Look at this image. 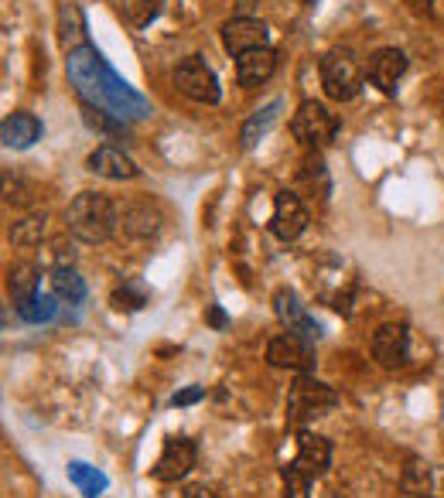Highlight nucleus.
<instances>
[{
	"label": "nucleus",
	"mask_w": 444,
	"mask_h": 498,
	"mask_svg": "<svg viewBox=\"0 0 444 498\" xmlns=\"http://www.w3.org/2000/svg\"><path fill=\"white\" fill-rule=\"evenodd\" d=\"M68 481H72L86 498H99L103 492H107V485H110L103 471L89 468V464H83V461H72V464H68Z\"/></svg>",
	"instance_id": "412c9836"
},
{
	"label": "nucleus",
	"mask_w": 444,
	"mask_h": 498,
	"mask_svg": "<svg viewBox=\"0 0 444 498\" xmlns=\"http://www.w3.org/2000/svg\"><path fill=\"white\" fill-rule=\"evenodd\" d=\"M403 72H407V55L400 48H379L377 55L369 59V66H366L369 83L379 86V92H386V96L397 92V83L403 79Z\"/></svg>",
	"instance_id": "ddd939ff"
},
{
	"label": "nucleus",
	"mask_w": 444,
	"mask_h": 498,
	"mask_svg": "<svg viewBox=\"0 0 444 498\" xmlns=\"http://www.w3.org/2000/svg\"><path fill=\"white\" fill-rule=\"evenodd\" d=\"M195 468V444L188 437H171L164 440V451L155 464V478L157 481H178Z\"/></svg>",
	"instance_id": "f8f14e48"
},
{
	"label": "nucleus",
	"mask_w": 444,
	"mask_h": 498,
	"mask_svg": "<svg viewBox=\"0 0 444 498\" xmlns=\"http://www.w3.org/2000/svg\"><path fill=\"white\" fill-rule=\"evenodd\" d=\"M335 407H338V392L332 386H325V383H318L311 375H301V379H294V386L288 392V423L301 427L308 420L325 416Z\"/></svg>",
	"instance_id": "7ed1b4c3"
},
{
	"label": "nucleus",
	"mask_w": 444,
	"mask_h": 498,
	"mask_svg": "<svg viewBox=\"0 0 444 498\" xmlns=\"http://www.w3.org/2000/svg\"><path fill=\"white\" fill-rule=\"evenodd\" d=\"M7 287H11V294H14V301H31L35 294H38V266L35 263H18L14 270H11V277H7Z\"/></svg>",
	"instance_id": "5701e85b"
},
{
	"label": "nucleus",
	"mask_w": 444,
	"mask_h": 498,
	"mask_svg": "<svg viewBox=\"0 0 444 498\" xmlns=\"http://www.w3.org/2000/svg\"><path fill=\"white\" fill-rule=\"evenodd\" d=\"M301 475H308L311 481L314 478H321L329 471V464H332V444L325 440V437H318V433L311 431H301L297 433V457L290 461Z\"/></svg>",
	"instance_id": "9b49d317"
},
{
	"label": "nucleus",
	"mask_w": 444,
	"mask_h": 498,
	"mask_svg": "<svg viewBox=\"0 0 444 498\" xmlns=\"http://www.w3.org/2000/svg\"><path fill=\"white\" fill-rule=\"evenodd\" d=\"M274 314H277V321L288 328L290 335H301L308 342L321 338V325L305 311V304L297 301V294L290 287H277V294H274Z\"/></svg>",
	"instance_id": "0eeeda50"
},
{
	"label": "nucleus",
	"mask_w": 444,
	"mask_h": 498,
	"mask_svg": "<svg viewBox=\"0 0 444 498\" xmlns=\"http://www.w3.org/2000/svg\"><path fill=\"white\" fill-rule=\"evenodd\" d=\"M321 86L338 103L353 99L355 92H359V86H362V68H359V62H355V55L349 48H335V51H329L321 59Z\"/></svg>",
	"instance_id": "20e7f679"
},
{
	"label": "nucleus",
	"mask_w": 444,
	"mask_h": 498,
	"mask_svg": "<svg viewBox=\"0 0 444 498\" xmlns=\"http://www.w3.org/2000/svg\"><path fill=\"white\" fill-rule=\"evenodd\" d=\"M202 396H205V390H202V386H192V390H185V392H175V396H171V407H192V403H199Z\"/></svg>",
	"instance_id": "c756f323"
},
{
	"label": "nucleus",
	"mask_w": 444,
	"mask_h": 498,
	"mask_svg": "<svg viewBox=\"0 0 444 498\" xmlns=\"http://www.w3.org/2000/svg\"><path fill=\"white\" fill-rule=\"evenodd\" d=\"M44 233V216H31L24 218V222H18V229L11 233V239L18 242V246H35L38 239H42Z\"/></svg>",
	"instance_id": "cd10ccee"
},
{
	"label": "nucleus",
	"mask_w": 444,
	"mask_h": 498,
	"mask_svg": "<svg viewBox=\"0 0 444 498\" xmlns=\"http://www.w3.org/2000/svg\"><path fill=\"white\" fill-rule=\"evenodd\" d=\"M0 137H4V147L24 151L42 137V120L35 113H11L4 120V127H0Z\"/></svg>",
	"instance_id": "a211bd4d"
},
{
	"label": "nucleus",
	"mask_w": 444,
	"mask_h": 498,
	"mask_svg": "<svg viewBox=\"0 0 444 498\" xmlns=\"http://www.w3.org/2000/svg\"><path fill=\"white\" fill-rule=\"evenodd\" d=\"M281 109H284V103H281V99H274L270 107L257 109V113L246 120L243 130H240V144H243L246 151H250V147H257L266 133H270V127H274V123H277V116H281Z\"/></svg>",
	"instance_id": "6ab92c4d"
},
{
	"label": "nucleus",
	"mask_w": 444,
	"mask_h": 498,
	"mask_svg": "<svg viewBox=\"0 0 444 498\" xmlns=\"http://www.w3.org/2000/svg\"><path fill=\"white\" fill-rule=\"evenodd\" d=\"M68 233L83 242H107L116 229V205L99 192H83L72 198L66 212Z\"/></svg>",
	"instance_id": "f03ea898"
},
{
	"label": "nucleus",
	"mask_w": 444,
	"mask_h": 498,
	"mask_svg": "<svg viewBox=\"0 0 444 498\" xmlns=\"http://www.w3.org/2000/svg\"><path fill=\"white\" fill-rule=\"evenodd\" d=\"M55 24H59V42L66 51H75L86 44V18H83V7L75 0H59Z\"/></svg>",
	"instance_id": "f3484780"
},
{
	"label": "nucleus",
	"mask_w": 444,
	"mask_h": 498,
	"mask_svg": "<svg viewBox=\"0 0 444 498\" xmlns=\"http://www.w3.org/2000/svg\"><path fill=\"white\" fill-rule=\"evenodd\" d=\"M403 492L417 498H424L431 492V471H427V464H421V461H410L407 464V471H403Z\"/></svg>",
	"instance_id": "a878e982"
},
{
	"label": "nucleus",
	"mask_w": 444,
	"mask_h": 498,
	"mask_svg": "<svg viewBox=\"0 0 444 498\" xmlns=\"http://www.w3.org/2000/svg\"><path fill=\"white\" fill-rule=\"evenodd\" d=\"M157 225H161V216H157L151 205H131L127 212H123V229L131 233V236H155L157 233Z\"/></svg>",
	"instance_id": "4be33fe9"
},
{
	"label": "nucleus",
	"mask_w": 444,
	"mask_h": 498,
	"mask_svg": "<svg viewBox=\"0 0 444 498\" xmlns=\"http://www.w3.org/2000/svg\"><path fill=\"white\" fill-rule=\"evenodd\" d=\"M266 362L277 368H294V372H311L314 368V345L301 335H277L266 345Z\"/></svg>",
	"instance_id": "6e6552de"
},
{
	"label": "nucleus",
	"mask_w": 444,
	"mask_h": 498,
	"mask_svg": "<svg viewBox=\"0 0 444 498\" xmlns=\"http://www.w3.org/2000/svg\"><path fill=\"white\" fill-rule=\"evenodd\" d=\"M290 130L308 147H325V144H332L335 133H338V120L321 103L305 99L297 107V113H294V120H290Z\"/></svg>",
	"instance_id": "39448f33"
},
{
	"label": "nucleus",
	"mask_w": 444,
	"mask_h": 498,
	"mask_svg": "<svg viewBox=\"0 0 444 498\" xmlns=\"http://www.w3.org/2000/svg\"><path fill=\"white\" fill-rule=\"evenodd\" d=\"M59 297H31V301H21L18 304V314H21V321L28 325H44V321H52L55 318V311H59Z\"/></svg>",
	"instance_id": "b1692460"
},
{
	"label": "nucleus",
	"mask_w": 444,
	"mask_h": 498,
	"mask_svg": "<svg viewBox=\"0 0 444 498\" xmlns=\"http://www.w3.org/2000/svg\"><path fill=\"white\" fill-rule=\"evenodd\" d=\"M52 294L68 307H75V304L86 301V281L72 266H55L52 270Z\"/></svg>",
	"instance_id": "aec40b11"
},
{
	"label": "nucleus",
	"mask_w": 444,
	"mask_h": 498,
	"mask_svg": "<svg viewBox=\"0 0 444 498\" xmlns=\"http://www.w3.org/2000/svg\"><path fill=\"white\" fill-rule=\"evenodd\" d=\"M66 72H68V83L75 86L79 99L86 107L99 109V113H110L113 120H120V123L144 120L151 113V103L137 89L127 86L92 44H83V48L68 51Z\"/></svg>",
	"instance_id": "f257e3e1"
},
{
	"label": "nucleus",
	"mask_w": 444,
	"mask_h": 498,
	"mask_svg": "<svg viewBox=\"0 0 444 498\" xmlns=\"http://www.w3.org/2000/svg\"><path fill=\"white\" fill-rule=\"evenodd\" d=\"M185 498H216V492L205 488V485H188V488H185Z\"/></svg>",
	"instance_id": "7c9ffc66"
},
{
	"label": "nucleus",
	"mask_w": 444,
	"mask_h": 498,
	"mask_svg": "<svg viewBox=\"0 0 444 498\" xmlns=\"http://www.w3.org/2000/svg\"><path fill=\"white\" fill-rule=\"evenodd\" d=\"M373 359L383 368H400L407 362V328L403 325H383L373 335Z\"/></svg>",
	"instance_id": "2eb2a0df"
},
{
	"label": "nucleus",
	"mask_w": 444,
	"mask_h": 498,
	"mask_svg": "<svg viewBox=\"0 0 444 498\" xmlns=\"http://www.w3.org/2000/svg\"><path fill=\"white\" fill-rule=\"evenodd\" d=\"M89 171L99 174V178H110V181H131L140 174L137 168V161H133L131 154H123L120 147H110V144H103V147H96V151L89 154Z\"/></svg>",
	"instance_id": "4468645a"
},
{
	"label": "nucleus",
	"mask_w": 444,
	"mask_h": 498,
	"mask_svg": "<svg viewBox=\"0 0 444 498\" xmlns=\"http://www.w3.org/2000/svg\"><path fill=\"white\" fill-rule=\"evenodd\" d=\"M222 44L233 59H240L253 48H266V24L257 18H233L222 24Z\"/></svg>",
	"instance_id": "9d476101"
},
{
	"label": "nucleus",
	"mask_w": 444,
	"mask_h": 498,
	"mask_svg": "<svg viewBox=\"0 0 444 498\" xmlns=\"http://www.w3.org/2000/svg\"><path fill=\"white\" fill-rule=\"evenodd\" d=\"M209 318H212V325H216V328H222V325H226V314H222L219 307H212V314H209Z\"/></svg>",
	"instance_id": "2f4dec72"
},
{
	"label": "nucleus",
	"mask_w": 444,
	"mask_h": 498,
	"mask_svg": "<svg viewBox=\"0 0 444 498\" xmlns=\"http://www.w3.org/2000/svg\"><path fill=\"white\" fill-rule=\"evenodd\" d=\"M270 229H274V236L284 239V242L297 239L308 229V212H305L301 198L294 195V192H277V198H274V216H270Z\"/></svg>",
	"instance_id": "1a4fd4ad"
},
{
	"label": "nucleus",
	"mask_w": 444,
	"mask_h": 498,
	"mask_svg": "<svg viewBox=\"0 0 444 498\" xmlns=\"http://www.w3.org/2000/svg\"><path fill=\"white\" fill-rule=\"evenodd\" d=\"M274 68H277L274 48H253V51H246V55L236 59V79H240V86H246V89L264 86L266 79L274 75Z\"/></svg>",
	"instance_id": "dca6fc26"
},
{
	"label": "nucleus",
	"mask_w": 444,
	"mask_h": 498,
	"mask_svg": "<svg viewBox=\"0 0 444 498\" xmlns=\"http://www.w3.org/2000/svg\"><path fill=\"white\" fill-rule=\"evenodd\" d=\"M113 304H116L120 311H140V307L147 304L144 283H123V287H116V290H113Z\"/></svg>",
	"instance_id": "bb28decb"
},
{
	"label": "nucleus",
	"mask_w": 444,
	"mask_h": 498,
	"mask_svg": "<svg viewBox=\"0 0 444 498\" xmlns=\"http://www.w3.org/2000/svg\"><path fill=\"white\" fill-rule=\"evenodd\" d=\"M308 488H311V478L301 475L294 464H288L284 468V492H288V498H308Z\"/></svg>",
	"instance_id": "c85d7f7f"
},
{
	"label": "nucleus",
	"mask_w": 444,
	"mask_h": 498,
	"mask_svg": "<svg viewBox=\"0 0 444 498\" xmlns=\"http://www.w3.org/2000/svg\"><path fill=\"white\" fill-rule=\"evenodd\" d=\"M161 4L164 0H120V11L133 28H147L161 14Z\"/></svg>",
	"instance_id": "393cba45"
},
{
	"label": "nucleus",
	"mask_w": 444,
	"mask_h": 498,
	"mask_svg": "<svg viewBox=\"0 0 444 498\" xmlns=\"http://www.w3.org/2000/svg\"><path fill=\"white\" fill-rule=\"evenodd\" d=\"M175 86H178V92H185L188 99H195V103H209V107H212V103H219V96H222L216 72L205 66L199 55L185 59V62L175 68Z\"/></svg>",
	"instance_id": "423d86ee"
}]
</instances>
